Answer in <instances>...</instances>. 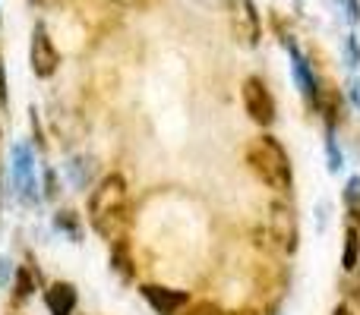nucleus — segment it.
I'll use <instances>...</instances> for the list:
<instances>
[{
    "instance_id": "obj_1",
    "label": "nucleus",
    "mask_w": 360,
    "mask_h": 315,
    "mask_svg": "<svg viewBox=\"0 0 360 315\" xmlns=\"http://www.w3.org/2000/svg\"><path fill=\"white\" fill-rule=\"evenodd\" d=\"M247 161L253 167V173L269 186V189H278L281 196H288L294 186V173H291V161L288 152L278 145L275 136H259L253 145L247 149Z\"/></svg>"
},
{
    "instance_id": "obj_2",
    "label": "nucleus",
    "mask_w": 360,
    "mask_h": 315,
    "mask_svg": "<svg viewBox=\"0 0 360 315\" xmlns=\"http://www.w3.org/2000/svg\"><path fill=\"white\" fill-rule=\"evenodd\" d=\"M127 199V180L120 173H108L98 186L89 196V215H92V224L98 234H105L108 221H117L120 208H124Z\"/></svg>"
},
{
    "instance_id": "obj_3",
    "label": "nucleus",
    "mask_w": 360,
    "mask_h": 315,
    "mask_svg": "<svg viewBox=\"0 0 360 315\" xmlns=\"http://www.w3.org/2000/svg\"><path fill=\"white\" fill-rule=\"evenodd\" d=\"M240 95H243V107H247L250 120H253V123H259V126H272V120H275V98H272V92L266 88V82H262L259 76H250V79H243Z\"/></svg>"
},
{
    "instance_id": "obj_4",
    "label": "nucleus",
    "mask_w": 360,
    "mask_h": 315,
    "mask_svg": "<svg viewBox=\"0 0 360 315\" xmlns=\"http://www.w3.org/2000/svg\"><path fill=\"white\" fill-rule=\"evenodd\" d=\"M228 19H231V32L240 44H250L253 48L262 35L259 25V13H256L253 0H228Z\"/></svg>"
},
{
    "instance_id": "obj_5",
    "label": "nucleus",
    "mask_w": 360,
    "mask_h": 315,
    "mask_svg": "<svg viewBox=\"0 0 360 315\" xmlns=\"http://www.w3.org/2000/svg\"><path fill=\"white\" fill-rule=\"evenodd\" d=\"M29 60H32V73L41 76V79H48V76H54V73H57V63H60V54H57L54 41H51V35L41 29V25H35V32H32Z\"/></svg>"
},
{
    "instance_id": "obj_6",
    "label": "nucleus",
    "mask_w": 360,
    "mask_h": 315,
    "mask_svg": "<svg viewBox=\"0 0 360 315\" xmlns=\"http://www.w3.org/2000/svg\"><path fill=\"white\" fill-rule=\"evenodd\" d=\"M139 293H143L146 303L155 309V315H180V309L190 306V293L171 290V287H162V284H143Z\"/></svg>"
},
{
    "instance_id": "obj_7",
    "label": "nucleus",
    "mask_w": 360,
    "mask_h": 315,
    "mask_svg": "<svg viewBox=\"0 0 360 315\" xmlns=\"http://www.w3.org/2000/svg\"><path fill=\"white\" fill-rule=\"evenodd\" d=\"M269 221H272V234L285 243V249H297V224H294V215L288 211L285 202H275L272 205Z\"/></svg>"
},
{
    "instance_id": "obj_8",
    "label": "nucleus",
    "mask_w": 360,
    "mask_h": 315,
    "mask_svg": "<svg viewBox=\"0 0 360 315\" xmlns=\"http://www.w3.org/2000/svg\"><path fill=\"white\" fill-rule=\"evenodd\" d=\"M44 306H48L51 315H73V309H76V287L67 284V281L51 284L48 293H44Z\"/></svg>"
},
{
    "instance_id": "obj_9",
    "label": "nucleus",
    "mask_w": 360,
    "mask_h": 315,
    "mask_svg": "<svg viewBox=\"0 0 360 315\" xmlns=\"http://www.w3.org/2000/svg\"><path fill=\"white\" fill-rule=\"evenodd\" d=\"M13 180H16V186H22V192L32 189V158L25 145L13 149Z\"/></svg>"
},
{
    "instance_id": "obj_10",
    "label": "nucleus",
    "mask_w": 360,
    "mask_h": 315,
    "mask_svg": "<svg viewBox=\"0 0 360 315\" xmlns=\"http://www.w3.org/2000/svg\"><path fill=\"white\" fill-rule=\"evenodd\" d=\"M294 76H297V82H300V92L307 95V101H310V105H319V95H316V82H313L310 69H307L304 57H300L297 51H294Z\"/></svg>"
},
{
    "instance_id": "obj_11",
    "label": "nucleus",
    "mask_w": 360,
    "mask_h": 315,
    "mask_svg": "<svg viewBox=\"0 0 360 315\" xmlns=\"http://www.w3.org/2000/svg\"><path fill=\"white\" fill-rule=\"evenodd\" d=\"M357 253H360L357 230H348V236H345V249H342V268H345V272L357 268Z\"/></svg>"
},
{
    "instance_id": "obj_12",
    "label": "nucleus",
    "mask_w": 360,
    "mask_h": 315,
    "mask_svg": "<svg viewBox=\"0 0 360 315\" xmlns=\"http://www.w3.org/2000/svg\"><path fill=\"white\" fill-rule=\"evenodd\" d=\"M345 205L354 217H360V180H351L348 189H345Z\"/></svg>"
},
{
    "instance_id": "obj_13",
    "label": "nucleus",
    "mask_w": 360,
    "mask_h": 315,
    "mask_svg": "<svg viewBox=\"0 0 360 315\" xmlns=\"http://www.w3.org/2000/svg\"><path fill=\"white\" fill-rule=\"evenodd\" d=\"M111 265H114V272H117V268H120V274H124V278H130V274H133V268H130V259H127L124 246H114V255H111Z\"/></svg>"
},
{
    "instance_id": "obj_14",
    "label": "nucleus",
    "mask_w": 360,
    "mask_h": 315,
    "mask_svg": "<svg viewBox=\"0 0 360 315\" xmlns=\"http://www.w3.org/2000/svg\"><path fill=\"white\" fill-rule=\"evenodd\" d=\"M184 315H224L221 309H218L215 303H209V300H202V303H196V306H190Z\"/></svg>"
},
{
    "instance_id": "obj_15",
    "label": "nucleus",
    "mask_w": 360,
    "mask_h": 315,
    "mask_svg": "<svg viewBox=\"0 0 360 315\" xmlns=\"http://www.w3.org/2000/svg\"><path fill=\"white\" fill-rule=\"evenodd\" d=\"M16 281H19V287H16V290H19V300H25V297L32 293V281H29V274H25L22 268H19V272H16Z\"/></svg>"
},
{
    "instance_id": "obj_16",
    "label": "nucleus",
    "mask_w": 360,
    "mask_h": 315,
    "mask_svg": "<svg viewBox=\"0 0 360 315\" xmlns=\"http://www.w3.org/2000/svg\"><path fill=\"white\" fill-rule=\"evenodd\" d=\"M0 105H6V73H4V60H0Z\"/></svg>"
},
{
    "instance_id": "obj_17",
    "label": "nucleus",
    "mask_w": 360,
    "mask_h": 315,
    "mask_svg": "<svg viewBox=\"0 0 360 315\" xmlns=\"http://www.w3.org/2000/svg\"><path fill=\"white\" fill-rule=\"evenodd\" d=\"M332 315H351V309H348V306H338V309L332 312Z\"/></svg>"
},
{
    "instance_id": "obj_18",
    "label": "nucleus",
    "mask_w": 360,
    "mask_h": 315,
    "mask_svg": "<svg viewBox=\"0 0 360 315\" xmlns=\"http://www.w3.org/2000/svg\"><path fill=\"white\" fill-rule=\"evenodd\" d=\"M224 315H253L250 309H234V312H224Z\"/></svg>"
}]
</instances>
